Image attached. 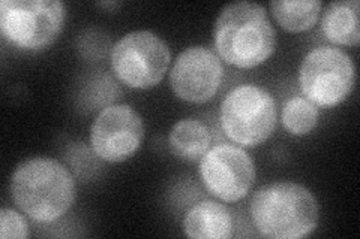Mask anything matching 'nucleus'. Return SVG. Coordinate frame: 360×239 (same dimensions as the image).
<instances>
[{"mask_svg": "<svg viewBox=\"0 0 360 239\" xmlns=\"http://www.w3.org/2000/svg\"><path fill=\"white\" fill-rule=\"evenodd\" d=\"M143 138L141 116L125 104L101 109L90 128V146L94 154L108 163L128 161L137 153Z\"/></svg>", "mask_w": 360, "mask_h": 239, "instance_id": "nucleus-9", "label": "nucleus"}, {"mask_svg": "<svg viewBox=\"0 0 360 239\" xmlns=\"http://www.w3.org/2000/svg\"><path fill=\"white\" fill-rule=\"evenodd\" d=\"M359 11V0H341V2L329 4L321 18L324 36L335 45L357 47L360 42Z\"/></svg>", "mask_w": 360, "mask_h": 239, "instance_id": "nucleus-12", "label": "nucleus"}, {"mask_svg": "<svg viewBox=\"0 0 360 239\" xmlns=\"http://www.w3.org/2000/svg\"><path fill=\"white\" fill-rule=\"evenodd\" d=\"M320 120L319 107L303 96L288 99L281 114V121L288 133L295 136L309 135L317 128Z\"/></svg>", "mask_w": 360, "mask_h": 239, "instance_id": "nucleus-15", "label": "nucleus"}, {"mask_svg": "<svg viewBox=\"0 0 360 239\" xmlns=\"http://www.w3.org/2000/svg\"><path fill=\"white\" fill-rule=\"evenodd\" d=\"M224 79L219 55L202 45L180 53L172 66L170 84L174 95L189 104H206L217 96Z\"/></svg>", "mask_w": 360, "mask_h": 239, "instance_id": "nucleus-10", "label": "nucleus"}, {"mask_svg": "<svg viewBox=\"0 0 360 239\" xmlns=\"http://www.w3.org/2000/svg\"><path fill=\"white\" fill-rule=\"evenodd\" d=\"M66 8L59 0H4L0 30L6 41L25 51H41L60 36Z\"/></svg>", "mask_w": 360, "mask_h": 239, "instance_id": "nucleus-5", "label": "nucleus"}, {"mask_svg": "<svg viewBox=\"0 0 360 239\" xmlns=\"http://www.w3.org/2000/svg\"><path fill=\"white\" fill-rule=\"evenodd\" d=\"M269 8L281 27L290 33H300L317 25L323 4L320 0H274Z\"/></svg>", "mask_w": 360, "mask_h": 239, "instance_id": "nucleus-14", "label": "nucleus"}, {"mask_svg": "<svg viewBox=\"0 0 360 239\" xmlns=\"http://www.w3.org/2000/svg\"><path fill=\"white\" fill-rule=\"evenodd\" d=\"M101 35V32L98 30H87L83 33V36L80 38L82 43L78 45V50L82 51V54L84 57H90V59H99L101 55H104L107 48H108V43H110V39H107L105 36L98 41Z\"/></svg>", "mask_w": 360, "mask_h": 239, "instance_id": "nucleus-17", "label": "nucleus"}, {"mask_svg": "<svg viewBox=\"0 0 360 239\" xmlns=\"http://www.w3.org/2000/svg\"><path fill=\"white\" fill-rule=\"evenodd\" d=\"M0 238L2 239H26L29 238V224L21 212L13 208L0 211Z\"/></svg>", "mask_w": 360, "mask_h": 239, "instance_id": "nucleus-16", "label": "nucleus"}, {"mask_svg": "<svg viewBox=\"0 0 360 239\" xmlns=\"http://www.w3.org/2000/svg\"><path fill=\"white\" fill-rule=\"evenodd\" d=\"M213 43L225 63L252 69L275 53L276 32L263 5L233 2L221 9L213 27Z\"/></svg>", "mask_w": 360, "mask_h": 239, "instance_id": "nucleus-1", "label": "nucleus"}, {"mask_svg": "<svg viewBox=\"0 0 360 239\" xmlns=\"http://www.w3.org/2000/svg\"><path fill=\"white\" fill-rule=\"evenodd\" d=\"M170 148L174 156L186 162H200L212 146V132L200 120L184 118L177 121L172 132Z\"/></svg>", "mask_w": 360, "mask_h": 239, "instance_id": "nucleus-13", "label": "nucleus"}, {"mask_svg": "<svg viewBox=\"0 0 360 239\" xmlns=\"http://www.w3.org/2000/svg\"><path fill=\"white\" fill-rule=\"evenodd\" d=\"M99 6H105V8H112V6H119L120 4L119 2H103V4H98Z\"/></svg>", "mask_w": 360, "mask_h": 239, "instance_id": "nucleus-18", "label": "nucleus"}, {"mask_svg": "<svg viewBox=\"0 0 360 239\" xmlns=\"http://www.w3.org/2000/svg\"><path fill=\"white\" fill-rule=\"evenodd\" d=\"M110 60L120 83L146 90L162 81L172 63V53L167 42L156 33L135 30L112 45Z\"/></svg>", "mask_w": 360, "mask_h": 239, "instance_id": "nucleus-6", "label": "nucleus"}, {"mask_svg": "<svg viewBox=\"0 0 360 239\" xmlns=\"http://www.w3.org/2000/svg\"><path fill=\"white\" fill-rule=\"evenodd\" d=\"M356 81V66L350 55L336 47L309 51L299 67L303 95L319 108H333L350 96Z\"/></svg>", "mask_w": 360, "mask_h": 239, "instance_id": "nucleus-7", "label": "nucleus"}, {"mask_svg": "<svg viewBox=\"0 0 360 239\" xmlns=\"http://www.w3.org/2000/svg\"><path fill=\"white\" fill-rule=\"evenodd\" d=\"M198 172L210 195L222 202H238L255 183V163L242 146L219 144L201 157Z\"/></svg>", "mask_w": 360, "mask_h": 239, "instance_id": "nucleus-8", "label": "nucleus"}, {"mask_svg": "<svg viewBox=\"0 0 360 239\" xmlns=\"http://www.w3.org/2000/svg\"><path fill=\"white\" fill-rule=\"evenodd\" d=\"M75 179L56 158L22 161L11 177V198L17 208L38 223L62 219L75 202Z\"/></svg>", "mask_w": 360, "mask_h": 239, "instance_id": "nucleus-2", "label": "nucleus"}, {"mask_svg": "<svg viewBox=\"0 0 360 239\" xmlns=\"http://www.w3.org/2000/svg\"><path fill=\"white\" fill-rule=\"evenodd\" d=\"M219 120L230 141L242 148H254L264 144L276 129V102L260 86H238L222 99Z\"/></svg>", "mask_w": 360, "mask_h": 239, "instance_id": "nucleus-4", "label": "nucleus"}, {"mask_svg": "<svg viewBox=\"0 0 360 239\" xmlns=\"http://www.w3.org/2000/svg\"><path fill=\"white\" fill-rule=\"evenodd\" d=\"M250 215L254 227L264 238L300 239L317 229L320 205L305 186L281 181L254 193Z\"/></svg>", "mask_w": 360, "mask_h": 239, "instance_id": "nucleus-3", "label": "nucleus"}, {"mask_svg": "<svg viewBox=\"0 0 360 239\" xmlns=\"http://www.w3.org/2000/svg\"><path fill=\"white\" fill-rule=\"evenodd\" d=\"M184 231L194 239H230L234 231L231 211L224 203L206 199L185 214Z\"/></svg>", "mask_w": 360, "mask_h": 239, "instance_id": "nucleus-11", "label": "nucleus"}]
</instances>
